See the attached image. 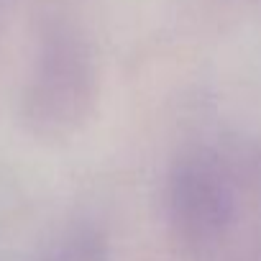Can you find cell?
<instances>
[{
	"mask_svg": "<svg viewBox=\"0 0 261 261\" xmlns=\"http://www.w3.org/2000/svg\"><path fill=\"white\" fill-rule=\"evenodd\" d=\"M167 213L172 230L187 248L218 243L233 223L236 197L223 167L207 154H185L167 182Z\"/></svg>",
	"mask_w": 261,
	"mask_h": 261,
	"instance_id": "obj_1",
	"label": "cell"
}]
</instances>
